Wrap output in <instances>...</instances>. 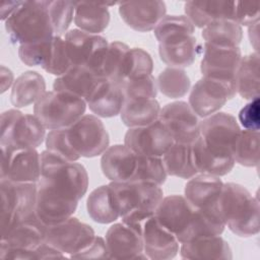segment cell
Listing matches in <instances>:
<instances>
[{
    "mask_svg": "<svg viewBox=\"0 0 260 260\" xmlns=\"http://www.w3.org/2000/svg\"><path fill=\"white\" fill-rule=\"evenodd\" d=\"M48 150L64 157L70 161H77L80 156L71 147L66 136L65 129L50 130L45 139Z\"/></svg>",
    "mask_w": 260,
    "mask_h": 260,
    "instance_id": "cell-48",
    "label": "cell"
},
{
    "mask_svg": "<svg viewBox=\"0 0 260 260\" xmlns=\"http://www.w3.org/2000/svg\"><path fill=\"white\" fill-rule=\"evenodd\" d=\"M74 1L47 0V9L55 36L61 37L67 32L74 18Z\"/></svg>",
    "mask_w": 260,
    "mask_h": 260,
    "instance_id": "cell-44",
    "label": "cell"
},
{
    "mask_svg": "<svg viewBox=\"0 0 260 260\" xmlns=\"http://www.w3.org/2000/svg\"><path fill=\"white\" fill-rule=\"evenodd\" d=\"M129 49L125 43L120 41L109 43L101 68V75L104 78L121 84L124 58Z\"/></svg>",
    "mask_w": 260,
    "mask_h": 260,
    "instance_id": "cell-41",
    "label": "cell"
},
{
    "mask_svg": "<svg viewBox=\"0 0 260 260\" xmlns=\"http://www.w3.org/2000/svg\"><path fill=\"white\" fill-rule=\"evenodd\" d=\"M259 145V131H252L247 129L241 130L234 150L236 162L247 168L258 167Z\"/></svg>",
    "mask_w": 260,
    "mask_h": 260,
    "instance_id": "cell-39",
    "label": "cell"
},
{
    "mask_svg": "<svg viewBox=\"0 0 260 260\" xmlns=\"http://www.w3.org/2000/svg\"><path fill=\"white\" fill-rule=\"evenodd\" d=\"M259 3L236 1L234 20L242 25L250 26L259 21Z\"/></svg>",
    "mask_w": 260,
    "mask_h": 260,
    "instance_id": "cell-50",
    "label": "cell"
},
{
    "mask_svg": "<svg viewBox=\"0 0 260 260\" xmlns=\"http://www.w3.org/2000/svg\"><path fill=\"white\" fill-rule=\"evenodd\" d=\"M103 79L101 75L87 67L71 66L63 75L54 80L53 88L72 93L87 102Z\"/></svg>",
    "mask_w": 260,
    "mask_h": 260,
    "instance_id": "cell-25",
    "label": "cell"
},
{
    "mask_svg": "<svg viewBox=\"0 0 260 260\" xmlns=\"http://www.w3.org/2000/svg\"><path fill=\"white\" fill-rule=\"evenodd\" d=\"M137 155V168L131 182H150L161 186L168 177L162 158L158 156Z\"/></svg>",
    "mask_w": 260,
    "mask_h": 260,
    "instance_id": "cell-43",
    "label": "cell"
},
{
    "mask_svg": "<svg viewBox=\"0 0 260 260\" xmlns=\"http://www.w3.org/2000/svg\"><path fill=\"white\" fill-rule=\"evenodd\" d=\"M122 222L141 230L164 198L160 185L150 182H111L109 184Z\"/></svg>",
    "mask_w": 260,
    "mask_h": 260,
    "instance_id": "cell-3",
    "label": "cell"
},
{
    "mask_svg": "<svg viewBox=\"0 0 260 260\" xmlns=\"http://www.w3.org/2000/svg\"><path fill=\"white\" fill-rule=\"evenodd\" d=\"M153 61L149 53L141 48H130L124 58L122 68V82L129 79L151 74Z\"/></svg>",
    "mask_w": 260,
    "mask_h": 260,
    "instance_id": "cell-40",
    "label": "cell"
},
{
    "mask_svg": "<svg viewBox=\"0 0 260 260\" xmlns=\"http://www.w3.org/2000/svg\"><path fill=\"white\" fill-rule=\"evenodd\" d=\"M44 242H46V225L34 213L1 234L0 249L32 250Z\"/></svg>",
    "mask_w": 260,
    "mask_h": 260,
    "instance_id": "cell-22",
    "label": "cell"
},
{
    "mask_svg": "<svg viewBox=\"0 0 260 260\" xmlns=\"http://www.w3.org/2000/svg\"><path fill=\"white\" fill-rule=\"evenodd\" d=\"M64 41L71 66H84L101 75V68L109 46L105 37L73 28L65 34Z\"/></svg>",
    "mask_w": 260,
    "mask_h": 260,
    "instance_id": "cell-10",
    "label": "cell"
},
{
    "mask_svg": "<svg viewBox=\"0 0 260 260\" xmlns=\"http://www.w3.org/2000/svg\"><path fill=\"white\" fill-rule=\"evenodd\" d=\"M61 251L53 247L47 242L32 250H14V249H0V258L2 259H48V258H65Z\"/></svg>",
    "mask_w": 260,
    "mask_h": 260,
    "instance_id": "cell-47",
    "label": "cell"
},
{
    "mask_svg": "<svg viewBox=\"0 0 260 260\" xmlns=\"http://www.w3.org/2000/svg\"><path fill=\"white\" fill-rule=\"evenodd\" d=\"M200 47L194 35H176L158 43V54L169 67L185 68L194 63Z\"/></svg>",
    "mask_w": 260,
    "mask_h": 260,
    "instance_id": "cell-24",
    "label": "cell"
},
{
    "mask_svg": "<svg viewBox=\"0 0 260 260\" xmlns=\"http://www.w3.org/2000/svg\"><path fill=\"white\" fill-rule=\"evenodd\" d=\"M46 130L36 115L11 109L1 114L0 145L38 148L46 139Z\"/></svg>",
    "mask_w": 260,
    "mask_h": 260,
    "instance_id": "cell-7",
    "label": "cell"
},
{
    "mask_svg": "<svg viewBox=\"0 0 260 260\" xmlns=\"http://www.w3.org/2000/svg\"><path fill=\"white\" fill-rule=\"evenodd\" d=\"M240 133V125L230 113L217 112L200 122V137L209 148L216 151L234 155Z\"/></svg>",
    "mask_w": 260,
    "mask_h": 260,
    "instance_id": "cell-13",
    "label": "cell"
},
{
    "mask_svg": "<svg viewBox=\"0 0 260 260\" xmlns=\"http://www.w3.org/2000/svg\"><path fill=\"white\" fill-rule=\"evenodd\" d=\"M86 102L61 90L46 91L34 106V115L46 129L59 130L73 125L86 110Z\"/></svg>",
    "mask_w": 260,
    "mask_h": 260,
    "instance_id": "cell-6",
    "label": "cell"
},
{
    "mask_svg": "<svg viewBox=\"0 0 260 260\" xmlns=\"http://www.w3.org/2000/svg\"><path fill=\"white\" fill-rule=\"evenodd\" d=\"M158 119L175 142L192 143L200 136V121L188 103L177 101L160 108Z\"/></svg>",
    "mask_w": 260,
    "mask_h": 260,
    "instance_id": "cell-15",
    "label": "cell"
},
{
    "mask_svg": "<svg viewBox=\"0 0 260 260\" xmlns=\"http://www.w3.org/2000/svg\"><path fill=\"white\" fill-rule=\"evenodd\" d=\"M242 59L239 47H223L208 43L203 45L200 70L203 77L220 81L237 91L236 73Z\"/></svg>",
    "mask_w": 260,
    "mask_h": 260,
    "instance_id": "cell-12",
    "label": "cell"
},
{
    "mask_svg": "<svg viewBox=\"0 0 260 260\" xmlns=\"http://www.w3.org/2000/svg\"><path fill=\"white\" fill-rule=\"evenodd\" d=\"M70 67H71V63L68 58L64 39L62 37L54 36L52 57L45 71L52 75H56L58 77L63 75Z\"/></svg>",
    "mask_w": 260,
    "mask_h": 260,
    "instance_id": "cell-49",
    "label": "cell"
},
{
    "mask_svg": "<svg viewBox=\"0 0 260 260\" xmlns=\"http://www.w3.org/2000/svg\"><path fill=\"white\" fill-rule=\"evenodd\" d=\"M223 182L219 177L197 174L186 183L184 196L195 208L218 211V202Z\"/></svg>",
    "mask_w": 260,
    "mask_h": 260,
    "instance_id": "cell-21",
    "label": "cell"
},
{
    "mask_svg": "<svg viewBox=\"0 0 260 260\" xmlns=\"http://www.w3.org/2000/svg\"><path fill=\"white\" fill-rule=\"evenodd\" d=\"M235 6L236 1L228 0L188 1L184 5V10L194 26L203 28L216 20H234Z\"/></svg>",
    "mask_w": 260,
    "mask_h": 260,
    "instance_id": "cell-26",
    "label": "cell"
},
{
    "mask_svg": "<svg viewBox=\"0 0 260 260\" xmlns=\"http://www.w3.org/2000/svg\"><path fill=\"white\" fill-rule=\"evenodd\" d=\"M1 234L35 213L37 183H16L0 179Z\"/></svg>",
    "mask_w": 260,
    "mask_h": 260,
    "instance_id": "cell-8",
    "label": "cell"
},
{
    "mask_svg": "<svg viewBox=\"0 0 260 260\" xmlns=\"http://www.w3.org/2000/svg\"><path fill=\"white\" fill-rule=\"evenodd\" d=\"M95 236L93 229L76 217L46 226V242L71 257L83 249Z\"/></svg>",
    "mask_w": 260,
    "mask_h": 260,
    "instance_id": "cell-16",
    "label": "cell"
},
{
    "mask_svg": "<svg viewBox=\"0 0 260 260\" xmlns=\"http://www.w3.org/2000/svg\"><path fill=\"white\" fill-rule=\"evenodd\" d=\"M160 106L156 99H134L124 101L120 112L123 124L129 128L146 126L159 117Z\"/></svg>",
    "mask_w": 260,
    "mask_h": 260,
    "instance_id": "cell-33",
    "label": "cell"
},
{
    "mask_svg": "<svg viewBox=\"0 0 260 260\" xmlns=\"http://www.w3.org/2000/svg\"><path fill=\"white\" fill-rule=\"evenodd\" d=\"M183 259H232L230 244L220 236H209L182 243L179 249Z\"/></svg>",
    "mask_w": 260,
    "mask_h": 260,
    "instance_id": "cell-30",
    "label": "cell"
},
{
    "mask_svg": "<svg viewBox=\"0 0 260 260\" xmlns=\"http://www.w3.org/2000/svg\"><path fill=\"white\" fill-rule=\"evenodd\" d=\"M143 252L148 259L170 260L177 256L180 243L176 236L153 215L141 226Z\"/></svg>",
    "mask_w": 260,
    "mask_h": 260,
    "instance_id": "cell-19",
    "label": "cell"
},
{
    "mask_svg": "<svg viewBox=\"0 0 260 260\" xmlns=\"http://www.w3.org/2000/svg\"><path fill=\"white\" fill-rule=\"evenodd\" d=\"M158 43L176 35H194L195 26L185 15H166L153 29Z\"/></svg>",
    "mask_w": 260,
    "mask_h": 260,
    "instance_id": "cell-45",
    "label": "cell"
},
{
    "mask_svg": "<svg viewBox=\"0 0 260 260\" xmlns=\"http://www.w3.org/2000/svg\"><path fill=\"white\" fill-rule=\"evenodd\" d=\"M258 24L259 21L250 25L248 29V35H249V40L251 45L254 47L255 52L258 53V44H259V32H258Z\"/></svg>",
    "mask_w": 260,
    "mask_h": 260,
    "instance_id": "cell-55",
    "label": "cell"
},
{
    "mask_svg": "<svg viewBox=\"0 0 260 260\" xmlns=\"http://www.w3.org/2000/svg\"><path fill=\"white\" fill-rule=\"evenodd\" d=\"M161 158L169 176L190 179L198 174L194 165L191 143L174 142Z\"/></svg>",
    "mask_w": 260,
    "mask_h": 260,
    "instance_id": "cell-34",
    "label": "cell"
},
{
    "mask_svg": "<svg viewBox=\"0 0 260 260\" xmlns=\"http://www.w3.org/2000/svg\"><path fill=\"white\" fill-rule=\"evenodd\" d=\"M236 93L220 81L202 77L192 86L188 104L197 116L206 118L217 113Z\"/></svg>",
    "mask_w": 260,
    "mask_h": 260,
    "instance_id": "cell-17",
    "label": "cell"
},
{
    "mask_svg": "<svg viewBox=\"0 0 260 260\" xmlns=\"http://www.w3.org/2000/svg\"><path fill=\"white\" fill-rule=\"evenodd\" d=\"M259 53L253 52L242 57L236 73L237 93L244 100L259 98Z\"/></svg>",
    "mask_w": 260,
    "mask_h": 260,
    "instance_id": "cell-35",
    "label": "cell"
},
{
    "mask_svg": "<svg viewBox=\"0 0 260 260\" xmlns=\"http://www.w3.org/2000/svg\"><path fill=\"white\" fill-rule=\"evenodd\" d=\"M19 1H4L1 4V20L5 21L16 9Z\"/></svg>",
    "mask_w": 260,
    "mask_h": 260,
    "instance_id": "cell-54",
    "label": "cell"
},
{
    "mask_svg": "<svg viewBox=\"0 0 260 260\" xmlns=\"http://www.w3.org/2000/svg\"><path fill=\"white\" fill-rule=\"evenodd\" d=\"M191 145L194 165L198 174L221 177L234 169L236 160L233 154L209 148L200 136Z\"/></svg>",
    "mask_w": 260,
    "mask_h": 260,
    "instance_id": "cell-27",
    "label": "cell"
},
{
    "mask_svg": "<svg viewBox=\"0 0 260 260\" xmlns=\"http://www.w3.org/2000/svg\"><path fill=\"white\" fill-rule=\"evenodd\" d=\"M118 3H89L74 1V23L83 31L99 35L110 23L108 6Z\"/></svg>",
    "mask_w": 260,
    "mask_h": 260,
    "instance_id": "cell-31",
    "label": "cell"
},
{
    "mask_svg": "<svg viewBox=\"0 0 260 260\" xmlns=\"http://www.w3.org/2000/svg\"><path fill=\"white\" fill-rule=\"evenodd\" d=\"M118 5L120 16L124 22L140 32L154 29L167 12L166 3L159 0L119 2Z\"/></svg>",
    "mask_w": 260,
    "mask_h": 260,
    "instance_id": "cell-20",
    "label": "cell"
},
{
    "mask_svg": "<svg viewBox=\"0 0 260 260\" xmlns=\"http://www.w3.org/2000/svg\"><path fill=\"white\" fill-rule=\"evenodd\" d=\"M70 258L76 259H105L109 258V252L106 240L100 236L93 239L79 252L73 254Z\"/></svg>",
    "mask_w": 260,
    "mask_h": 260,
    "instance_id": "cell-51",
    "label": "cell"
},
{
    "mask_svg": "<svg viewBox=\"0 0 260 260\" xmlns=\"http://www.w3.org/2000/svg\"><path fill=\"white\" fill-rule=\"evenodd\" d=\"M204 43L223 46L239 47L243 39V29L235 20H216L202 28Z\"/></svg>",
    "mask_w": 260,
    "mask_h": 260,
    "instance_id": "cell-37",
    "label": "cell"
},
{
    "mask_svg": "<svg viewBox=\"0 0 260 260\" xmlns=\"http://www.w3.org/2000/svg\"><path fill=\"white\" fill-rule=\"evenodd\" d=\"M157 88L159 91L170 98L179 99L188 93L191 86L190 77L183 68L167 67L157 76Z\"/></svg>",
    "mask_w": 260,
    "mask_h": 260,
    "instance_id": "cell-38",
    "label": "cell"
},
{
    "mask_svg": "<svg viewBox=\"0 0 260 260\" xmlns=\"http://www.w3.org/2000/svg\"><path fill=\"white\" fill-rule=\"evenodd\" d=\"M88 174L83 165L70 161L46 149L41 153V189L53 196L78 202L87 192Z\"/></svg>",
    "mask_w": 260,
    "mask_h": 260,
    "instance_id": "cell-2",
    "label": "cell"
},
{
    "mask_svg": "<svg viewBox=\"0 0 260 260\" xmlns=\"http://www.w3.org/2000/svg\"><path fill=\"white\" fill-rule=\"evenodd\" d=\"M65 131L71 147L80 157L101 155L109 147V133L95 115H83Z\"/></svg>",
    "mask_w": 260,
    "mask_h": 260,
    "instance_id": "cell-9",
    "label": "cell"
},
{
    "mask_svg": "<svg viewBox=\"0 0 260 260\" xmlns=\"http://www.w3.org/2000/svg\"><path fill=\"white\" fill-rule=\"evenodd\" d=\"M138 155L125 144L109 146L101 157V169L111 182H131L137 168Z\"/></svg>",
    "mask_w": 260,
    "mask_h": 260,
    "instance_id": "cell-23",
    "label": "cell"
},
{
    "mask_svg": "<svg viewBox=\"0 0 260 260\" xmlns=\"http://www.w3.org/2000/svg\"><path fill=\"white\" fill-rule=\"evenodd\" d=\"M105 240L109 259H147L140 229L117 222L108 229Z\"/></svg>",
    "mask_w": 260,
    "mask_h": 260,
    "instance_id": "cell-18",
    "label": "cell"
},
{
    "mask_svg": "<svg viewBox=\"0 0 260 260\" xmlns=\"http://www.w3.org/2000/svg\"><path fill=\"white\" fill-rule=\"evenodd\" d=\"M124 100L121 84L104 78L89 96L86 104L95 116L112 118L120 114Z\"/></svg>",
    "mask_w": 260,
    "mask_h": 260,
    "instance_id": "cell-28",
    "label": "cell"
},
{
    "mask_svg": "<svg viewBox=\"0 0 260 260\" xmlns=\"http://www.w3.org/2000/svg\"><path fill=\"white\" fill-rule=\"evenodd\" d=\"M241 125L252 131H259V98L251 100L239 112Z\"/></svg>",
    "mask_w": 260,
    "mask_h": 260,
    "instance_id": "cell-52",
    "label": "cell"
},
{
    "mask_svg": "<svg viewBox=\"0 0 260 260\" xmlns=\"http://www.w3.org/2000/svg\"><path fill=\"white\" fill-rule=\"evenodd\" d=\"M86 209L90 218L99 223H112L120 218L109 185H102L89 193L86 200Z\"/></svg>",
    "mask_w": 260,
    "mask_h": 260,
    "instance_id": "cell-36",
    "label": "cell"
},
{
    "mask_svg": "<svg viewBox=\"0 0 260 260\" xmlns=\"http://www.w3.org/2000/svg\"><path fill=\"white\" fill-rule=\"evenodd\" d=\"M174 139L159 119L142 127L129 128L124 136V144L135 153L161 157L173 145Z\"/></svg>",
    "mask_w": 260,
    "mask_h": 260,
    "instance_id": "cell-14",
    "label": "cell"
},
{
    "mask_svg": "<svg viewBox=\"0 0 260 260\" xmlns=\"http://www.w3.org/2000/svg\"><path fill=\"white\" fill-rule=\"evenodd\" d=\"M154 216L176 236L180 244L202 237L220 236L225 228L218 211L195 208L182 195L164 197Z\"/></svg>",
    "mask_w": 260,
    "mask_h": 260,
    "instance_id": "cell-1",
    "label": "cell"
},
{
    "mask_svg": "<svg viewBox=\"0 0 260 260\" xmlns=\"http://www.w3.org/2000/svg\"><path fill=\"white\" fill-rule=\"evenodd\" d=\"M45 92L44 77L37 71H25L14 80L10 102L15 108H24L36 104Z\"/></svg>",
    "mask_w": 260,
    "mask_h": 260,
    "instance_id": "cell-32",
    "label": "cell"
},
{
    "mask_svg": "<svg viewBox=\"0 0 260 260\" xmlns=\"http://www.w3.org/2000/svg\"><path fill=\"white\" fill-rule=\"evenodd\" d=\"M13 73L5 66H1V93L5 92L11 85H13Z\"/></svg>",
    "mask_w": 260,
    "mask_h": 260,
    "instance_id": "cell-53",
    "label": "cell"
},
{
    "mask_svg": "<svg viewBox=\"0 0 260 260\" xmlns=\"http://www.w3.org/2000/svg\"><path fill=\"white\" fill-rule=\"evenodd\" d=\"M53 51V37L47 40L23 44L18 48V57L27 66H41L44 70L50 63Z\"/></svg>",
    "mask_w": 260,
    "mask_h": 260,
    "instance_id": "cell-42",
    "label": "cell"
},
{
    "mask_svg": "<svg viewBox=\"0 0 260 260\" xmlns=\"http://www.w3.org/2000/svg\"><path fill=\"white\" fill-rule=\"evenodd\" d=\"M4 22L9 41L19 46L55 36L47 0L19 1L16 9Z\"/></svg>",
    "mask_w": 260,
    "mask_h": 260,
    "instance_id": "cell-5",
    "label": "cell"
},
{
    "mask_svg": "<svg viewBox=\"0 0 260 260\" xmlns=\"http://www.w3.org/2000/svg\"><path fill=\"white\" fill-rule=\"evenodd\" d=\"M124 101L134 99H155L157 94L156 79L152 74L129 79L121 84Z\"/></svg>",
    "mask_w": 260,
    "mask_h": 260,
    "instance_id": "cell-46",
    "label": "cell"
},
{
    "mask_svg": "<svg viewBox=\"0 0 260 260\" xmlns=\"http://www.w3.org/2000/svg\"><path fill=\"white\" fill-rule=\"evenodd\" d=\"M1 146L0 179L16 183H37L41 177V153L37 148Z\"/></svg>",
    "mask_w": 260,
    "mask_h": 260,
    "instance_id": "cell-11",
    "label": "cell"
},
{
    "mask_svg": "<svg viewBox=\"0 0 260 260\" xmlns=\"http://www.w3.org/2000/svg\"><path fill=\"white\" fill-rule=\"evenodd\" d=\"M78 202L53 196L37 187L35 214L46 226L60 223L73 215Z\"/></svg>",
    "mask_w": 260,
    "mask_h": 260,
    "instance_id": "cell-29",
    "label": "cell"
},
{
    "mask_svg": "<svg viewBox=\"0 0 260 260\" xmlns=\"http://www.w3.org/2000/svg\"><path fill=\"white\" fill-rule=\"evenodd\" d=\"M218 211L229 230L241 238L256 236L260 230L259 200L244 186L223 183Z\"/></svg>",
    "mask_w": 260,
    "mask_h": 260,
    "instance_id": "cell-4",
    "label": "cell"
}]
</instances>
